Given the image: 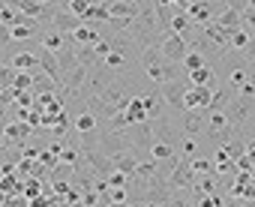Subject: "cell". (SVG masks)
<instances>
[{
  "mask_svg": "<svg viewBox=\"0 0 255 207\" xmlns=\"http://www.w3.org/2000/svg\"><path fill=\"white\" fill-rule=\"evenodd\" d=\"M189 84H204V87H213L216 90V72L210 66H201V69L189 72Z\"/></svg>",
  "mask_w": 255,
  "mask_h": 207,
  "instance_id": "22",
  "label": "cell"
},
{
  "mask_svg": "<svg viewBox=\"0 0 255 207\" xmlns=\"http://www.w3.org/2000/svg\"><path fill=\"white\" fill-rule=\"evenodd\" d=\"M9 42H12V27L0 21V48H3V45H9Z\"/></svg>",
  "mask_w": 255,
  "mask_h": 207,
  "instance_id": "34",
  "label": "cell"
},
{
  "mask_svg": "<svg viewBox=\"0 0 255 207\" xmlns=\"http://www.w3.org/2000/svg\"><path fill=\"white\" fill-rule=\"evenodd\" d=\"M138 162H141V159H138L132 150H126V153H117V156H114V168H117V171H123V174H129V177L135 174Z\"/></svg>",
  "mask_w": 255,
  "mask_h": 207,
  "instance_id": "15",
  "label": "cell"
},
{
  "mask_svg": "<svg viewBox=\"0 0 255 207\" xmlns=\"http://www.w3.org/2000/svg\"><path fill=\"white\" fill-rule=\"evenodd\" d=\"M195 171H192V165H189V159H180L177 162V168L171 171V177H168V189L171 192H180V189H192L195 186Z\"/></svg>",
  "mask_w": 255,
  "mask_h": 207,
  "instance_id": "2",
  "label": "cell"
},
{
  "mask_svg": "<svg viewBox=\"0 0 255 207\" xmlns=\"http://www.w3.org/2000/svg\"><path fill=\"white\" fill-rule=\"evenodd\" d=\"M9 66H15L18 72H36V69H39V54H33V51H18V54L9 57Z\"/></svg>",
  "mask_w": 255,
  "mask_h": 207,
  "instance_id": "12",
  "label": "cell"
},
{
  "mask_svg": "<svg viewBox=\"0 0 255 207\" xmlns=\"http://www.w3.org/2000/svg\"><path fill=\"white\" fill-rule=\"evenodd\" d=\"M192 3H198V0H183V12H186V6H192Z\"/></svg>",
  "mask_w": 255,
  "mask_h": 207,
  "instance_id": "36",
  "label": "cell"
},
{
  "mask_svg": "<svg viewBox=\"0 0 255 207\" xmlns=\"http://www.w3.org/2000/svg\"><path fill=\"white\" fill-rule=\"evenodd\" d=\"M105 180H108L111 189H129V174H123V171H114V174H108Z\"/></svg>",
  "mask_w": 255,
  "mask_h": 207,
  "instance_id": "32",
  "label": "cell"
},
{
  "mask_svg": "<svg viewBox=\"0 0 255 207\" xmlns=\"http://www.w3.org/2000/svg\"><path fill=\"white\" fill-rule=\"evenodd\" d=\"M141 9H144V3H135V0H108L111 18H138Z\"/></svg>",
  "mask_w": 255,
  "mask_h": 207,
  "instance_id": "7",
  "label": "cell"
},
{
  "mask_svg": "<svg viewBox=\"0 0 255 207\" xmlns=\"http://www.w3.org/2000/svg\"><path fill=\"white\" fill-rule=\"evenodd\" d=\"M252 39H255V33H252L249 27H237V30H231V51H246Z\"/></svg>",
  "mask_w": 255,
  "mask_h": 207,
  "instance_id": "20",
  "label": "cell"
},
{
  "mask_svg": "<svg viewBox=\"0 0 255 207\" xmlns=\"http://www.w3.org/2000/svg\"><path fill=\"white\" fill-rule=\"evenodd\" d=\"M12 87H15L18 93L33 90V72H18V75H15V81H12Z\"/></svg>",
  "mask_w": 255,
  "mask_h": 207,
  "instance_id": "30",
  "label": "cell"
},
{
  "mask_svg": "<svg viewBox=\"0 0 255 207\" xmlns=\"http://www.w3.org/2000/svg\"><path fill=\"white\" fill-rule=\"evenodd\" d=\"M72 39H75V45H96L102 39V33H96V27H90V24H81L72 33Z\"/></svg>",
  "mask_w": 255,
  "mask_h": 207,
  "instance_id": "19",
  "label": "cell"
},
{
  "mask_svg": "<svg viewBox=\"0 0 255 207\" xmlns=\"http://www.w3.org/2000/svg\"><path fill=\"white\" fill-rule=\"evenodd\" d=\"M207 111H210V108H207ZM225 126H231V123H228V114H225V111H210V114H207V129H204V132H222Z\"/></svg>",
  "mask_w": 255,
  "mask_h": 207,
  "instance_id": "23",
  "label": "cell"
},
{
  "mask_svg": "<svg viewBox=\"0 0 255 207\" xmlns=\"http://www.w3.org/2000/svg\"><path fill=\"white\" fill-rule=\"evenodd\" d=\"M210 99H213V87L204 84H192L186 99H183V111H195V108H210Z\"/></svg>",
  "mask_w": 255,
  "mask_h": 207,
  "instance_id": "4",
  "label": "cell"
},
{
  "mask_svg": "<svg viewBox=\"0 0 255 207\" xmlns=\"http://www.w3.org/2000/svg\"><path fill=\"white\" fill-rule=\"evenodd\" d=\"M162 54H165V60H168V63H183V57L189 54V42H186L183 36L171 33V36H165V39H162Z\"/></svg>",
  "mask_w": 255,
  "mask_h": 207,
  "instance_id": "5",
  "label": "cell"
},
{
  "mask_svg": "<svg viewBox=\"0 0 255 207\" xmlns=\"http://www.w3.org/2000/svg\"><path fill=\"white\" fill-rule=\"evenodd\" d=\"M150 159H156V162H177V144L156 138L153 147H150Z\"/></svg>",
  "mask_w": 255,
  "mask_h": 207,
  "instance_id": "14",
  "label": "cell"
},
{
  "mask_svg": "<svg viewBox=\"0 0 255 207\" xmlns=\"http://www.w3.org/2000/svg\"><path fill=\"white\" fill-rule=\"evenodd\" d=\"M42 189H45V180H39V177H24L21 180V195L24 198H36V195H42Z\"/></svg>",
  "mask_w": 255,
  "mask_h": 207,
  "instance_id": "24",
  "label": "cell"
},
{
  "mask_svg": "<svg viewBox=\"0 0 255 207\" xmlns=\"http://www.w3.org/2000/svg\"><path fill=\"white\" fill-rule=\"evenodd\" d=\"M201 66H207V57H204L201 51H192V48H189V54L183 57V69H186V72H195V69H201Z\"/></svg>",
  "mask_w": 255,
  "mask_h": 207,
  "instance_id": "25",
  "label": "cell"
},
{
  "mask_svg": "<svg viewBox=\"0 0 255 207\" xmlns=\"http://www.w3.org/2000/svg\"><path fill=\"white\" fill-rule=\"evenodd\" d=\"M87 3H90V6H93V3H105V0H87Z\"/></svg>",
  "mask_w": 255,
  "mask_h": 207,
  "instance_id": "37",
  "label": "cell"
},
{
  "mask_svg": "<svg viewBox=\"0 0 255 207\" xmlns=\"http://www.w3.org/2000/svg\"><path fill=\"white\" fill-rule=\"evenodd\" d=\"M189 165H192L195 177H201V174H210V171H216V168H213V162H210V159H207L204 153H201V156H192V159H189Z\"/></svg>",
  "mask_w": 255,
  "mask_h": 207,
  "instance_id": "28",
  "label": "cell"
},
{
  "mask_svg": "<svg viewBox=\"0 0 255 207\" xmlns=\"http://www.w3.org/2000/svg\"><path fill=\"white\" fill-rule=\"evenodd\" d=\"M249 174H252V183H255V168H252V171H249Z\"/></svg>",
  "mask_w": 255,
  "mask_h": 207,
  "instance_id": "39",
  "label": "cell"
},
{
  "mask_svg": "<svg viewBox=\"0 0 255 207\" xmlns=\"http://www.w3.org/2000/svg\"><path fill=\"white\" fill-rule=\"evenodd\" d=\"M81 24H84V21H81L78 15H72V12L60 9V12L54 15V21H51V30H57V33H75Z\"/></svg>",
  "mask_w": 255,
  "mask_h": 207,
  "instance_id": "8",
  "label": "cell"
},
{
  "mask_svg": "<svg viewBox=\"0 0 255 207\" xmlns=\"http://www.w3.org/2000/svg\"><path fill=\"white\" fill-rule=\"evenodd\" d=\"M225 84H228L234 93H240V90H243V84H249V66H246V60H237V66H231V69H228Z\"/></svg>",
  "mask_w": 255,
  "mask_h": 207,
  "instance_id": "9",
  "label": "cell"
},
{
  "mask_svg": "<svg viewBox=\"0 0 255 207\" xmlns=\"http://www.w3.org/2000/svg\"><path fill=\"white\" fill-rule=\"evenodd\" d=\"M171 33H177V36H183V39L189 42V33H192V18H189L183 9H177V12H174V18H171Z\"/></svg>",
  "mask_w": 255,
  "mask_h": 207,
  "instance_id": "17",
  "label": "cell"
},
{
  "mask_svg": "<svg viewBox=\"0 0 255 207\" xmlns=\"http://www.w3.org/2000/svg\"><path fill=\"white\" fill-rule=\"evenodd\" d=\"M48 180H51V183H54V180H75V165H66V162L54 165L51 174H48Z\"/></svg>",
  "mask_w": 255,
  "mask_h": 207,
  "instance_id": "26",
  "label": "cell"
},
{
  "mask_svg": "<svg viewBox=\"0 0 255 207\" xmlns=\"http://www.w3.org/2000/svg\"><path fill=\"white\" fill-rule=\"evenodd\" d=\"M75 57H78V63L81 66H87V69H96L102 60L96 57V51H93V45H75Z\"/></svg>",
  "mask_w": 255,
  "mask_h": 207,
  "instance_id": "21",
  "label": "cell"
},
{
  "mask_svg": "<svg viewBox=\"0 0 255 207\" xmlns=\"http://www.w3.org/2000/svg\"><path fill=\"white\" fill-rule=\"evenodd\" d=\"M39 72H45L48 78H54L57 84H60V78H63V72H60V63H57V54L54 51H39Z\"/></svg>",
  "mask_w": 255,
  "mask_h": 207,
  "instance_id": "10",
  "label": "cell"
},
{
  "mask_svg": "<svg viewBox=\"0 0 255 207\" xmlns=\"http://www.w3.org/2000/svg\"><path fill=\"white\" fill-rule=\"evenodd\" d=\"M126 120H129V126H132V123H144V120H150V117H147V108H144V96H141V93H135V96L129 99V105H126Z\"/></svg>",
  "mask_w": 255,
  "mask_h": 207,
  "instance_id": "11",
  "label": "cell"
},
{
  "mask_svg": "<svg viewBox=\"0 0 255 207\" xmlns=\"http://www.w3.org/2000/svg\"><path fill=\"white\" fill-rule=\"evenodd\" d=\"M189 78H180V81H165V84H159V90H162V96H165V102L168 105H174L177 111H183V99H186V93H189Z\"/></svg>",
  "mask_w": 255,
  "mask_h": 207,
  "instance_id": "3",
  "label": "cell"
},
{
  "mask_svg": "<svg viewBox=\"0 0 255 207\" xmlns=\"http://www.w3.org/2000/svg\"><path fill=\"white\" fill-rule=\"evenodd\" d=\"M186 207H189V204H186Z\"/></svg>",
  "mask_w": 255,
  "mask_h": 207,
  "instance_id": "40",
  "label": "cell"
},
{
  "mask_svg": "<svg viewBox=\"0 0 255 207\" xmlns=\"http://www.w3.org/2000/svg\"><path fill=\"white\" fill-rule=\"evenodd\" d=\"M228 198H222L219 192H210V195H201L198 198V207H225Z\"/></svg>",
  "mask_w": 255,
  "mask_h": 207,
  "instance_id": "31",
  "label": "cell"
},
{
  "mask_svg": "<svg viewBox=\"0 0 255 207\" xmlns=\"http://www.w3.org/2000/svg\"><path fill=\"white\" fill-rule=\"evenodd\" d=\"M72 129H75L78 135H87V132H96V129H99V117H96L93 111H87V108H84L81 114H75V117H72Z\"/></svg>",
  "mask_w": 255,
  "mask_h": 207,
  "instance_id": "13",
  "label": "cell"
},
{
  "mask_svg": "<svg viewBox=\"0 0 255 207\" xmlns=\"http://www.w3.org/2000/svg\"><path fill=\"white\" fill-rule=\"evenodd\" d=\"M192 156H201V150H198V138L183 135V144H180V159H192Z\"/></svg>",
  "mask_w": 255,
  "mask_h": 207,
  "instance_id": "27",
  "label": "cell"
},
{
  "mask_svg": "<svg viewBox=\"0 0 255 207\" xmlns=\"http://www.w3.org/2000/svg\"><path fill=\"white\" fill-rule=\"evenodd\" d=\"M93 51H96V57H99V60H105V57L114 51V45H111V39H108V36H102V39L93 45Z\"/></svg>",
  "mask_w": 255,
  "mask_h": 207,
  "instance_id": "33",
  "label": "cell"
},
{
  "mask_svg": "<svg viewBox=\"0 0 255 207\" xmlns=\"http://www.w3.org/2000/svg\"><path fill=\"white\" fill-rule=\"evenodd\" d=\"M207 108H195V111H183V123H180V129H183V135H192V138H198L204 129H207Z\"/></svg>",
  "mask_w": 255,
  "mask_h": 207,
  "instance_id": "6",
  "label": "cell"
},
{
  "mask_svg": "<svg viewBox=\"0 0 255 207\" xmlns=\"http://www.w3.org/2000/svg\"><path fill=\"white\" fill-rule=\"evenodd\" d=\"M87 81H90V69L87 66H72L69 72H63V78H60V93L63 96H75V93H81L84 87H87Z\"/></svg>",
  "mask_w": 255,
  "mask_h": 207,
  "instance_id": "1",
  "label": "cell"
},
{
  "mask_svg": "<svg viewBox=\"0 0 255 207\" xmlns=\"http://www.w3.org/2000/svg\"><path fill=\"white\" fill-rule=\"evenodd\" d=\"M246 156L255 162V138H246Z\"/></svg>",
  "mask_w": 255,
  "mask_h": 207,
  "instance_id": "35",
  "label": "cell"
},
{
  "mask_svg": "<svg viewBox=\"0 0 255 207\" xmlns=\"http://www.w3.org/2000/svg\"><path fill=\"white\" fill-rule=\"evenodd\" d=\"M216 24H222L225 30H237V27H243V18H240V9H231V6H225L219 15H216Z\"/></svg>",
  "mask_w": 255,
  "mask_h": 207,
  "instance_id": "18",
  "label": "cell"
},
{
  "mask_svg": "<svg viewBox=\"0 0 255 207\" xmlns=\"http://www.w3.org/2000/svg\"><path fill=\"white\" fill-rule=\"evenodd\" d=\"M36 3H54V0H36Z\"/></svg>",
  "mask_w": 255,
  "mask_h": 207,
  "instance_id": "38",
  "label": "cell"
},
{
  "mask_svg": "<svg viewBox=\"0 0 255 207\" xmlns=\"http://www.w3.org/2000/svg\"><path fill=\"white\" fill-rule=\"evenodd\" d=\"M15 75H18V69H15V66H9V63H0V90L12 87Z\"/></svg>",
  "mask_w": 255,
  "mask_h": 207,
  "instance_id": "29",
  "label": "cell"
},
{
  "mask_svg": "<svg viewBox=\"0 0 255 207\" xmlns=\"http://www.w3.org/2000/svg\"><path fill=\"white\" fill-rule=\"evenodd\" d=\"M231 99H234V90H231L228 84L216 87V90H213V99H210V111H225Z\"/></svg>",
  "mask_w": 255,
  "mask_h": 207,
  "instance_id": "16",
  "label": "cell"
}]
</instances>
